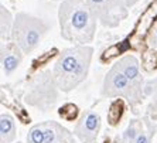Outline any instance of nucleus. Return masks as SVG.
<instances>
[{"label":"nucleus","instance_id":"obj_4","mask_svg":"<svg viewBox=\"0 0 157 143\" xmlns=\"http://www.w3.org/2000/svg\"><path fill=\"white\" fill-rule=\"evenodd\" d=\"M58 85L54 79L52 72H40L29 82V88L24 95L30 106L40 110H48L58 101Z\"/></svg>","mask_w":157,"mask_h":143},{"label":"nucleus","instance_id":"obj_8","mask_svg":"<svg viewBox=\"0 0 157 143\" xmlns=\"http://www.w3.org/2000/svg\"><path fill=\"white\" fill-rule=\"evenodd\" d=\"M23 54L21 48L16 44L14 41L11 43H6L2 44V50H0V63H2V72L4 75H11L17 70L20 64L23 61Z\"/></svg>","mask_w":157,"mask_h":143},{"label":"nucleus","instance_id":"obj_5","mask_svg":"<svg viewBox=\"0 0 157 143\" xmlns=\"http://www.w3.org/2000/svg\"><path fill=\"white\" fill-rule=\"evenodd\" d=\"M102 96L105 98H126L129 101L133 110L136 112L137 103H140L142 98L144 96V89L137 88L132 84L129 78L122 72V70L115 64L106 74L102 85Z\"/></svg>","mask_w":157,"mask_h":143},{"label":"nucleus","instance_id":"obj_11","mask_svg":"<svg viewBox=\"0 0 157 143\" xmlns=\"http://www.w3.org/2000/svg\"><path fill=\"white\" fill-rule=\"evenodd\" d=\"M45 130V140L44 143H74V136L65 128L54 121L43 122Z\"/></svg>","mask_w":157,"mask_h":143},{"label":"nucleus","instance_id":"obj_1","mask_svg":"<svg viewBox=\"0 0 157 143\" xmlns=\"http://www.w3.org/2000/svg\"><path fill=\"white\" fill-rule=\"evenodd\" d=\"M61 36L75 44H88L94 40L96 31L95 14L86 0H62L58 9Z\"/></svg>","mask_w":157,"mask_h":143},{"label":"nucleus","instance_id":"obj_10","mask_svg":"<svg viewBox=\"0 0 157 143\" xmlns=\"http://www.w3.org/2000/svg\"><path fill=\"white\" fill-rule=\"evenodd\" d=\"M116 65L121 68L122 72L129 78V81H130L135 87L144 89L142 75H140L139 61L136 60V57H133V55H124V57H122V58L119 60V63H117Z\"/></svg>","mask_w":157,"mask_h":143},{"label":"nucleus","instance_id":"obj_3","mask_svg":"<svg viewBox=\"0 0 157 143\" xmlns=\"http://www.w3.org/2000/svg\"><path fill=\"white\" fill-rule=\"evenodd\" d=\"M48 29L50 24L41 18L26 13H18L14 17L11 41H14L24 54H30L38 47Z\"/></svg>","mask_w":157,"mask_h":143},{"label":"nucleus","instance_id":"obj_13","mask_svg":"<svg viewBox=\"0 0 157 143\" xmlns=\"http://www.w3.org/2000/svg\"><path fill=\"white\" fill-rule=\"evenodd\" d=\"M142 130H143V122L139 121V119H133V121H130L128 128L124 129V132L117 137L115 143H136Z\"/></svg>","mask_w":157,"mask_h":143},{"label":"nucleus","instance_id":"obj_19","mask_svg":"<svg viewBox=\"0 0 157 143\" xmlns=\"http://www.w3.org/2000/svg\"><path fill=\"white\" fill-rule=\"evenodd\" d=\"M122 2H123V3L126 4L128 7H132V6H135V4L137 3L139 0H122Z\"/></svg>","mask_w":157,"mask_h":143},{"label":"nucleus","instance_id":"obj_16","mask_svg":"<svg viewBox=\"0 0 157 143\" xmlns=\"http://www.w3.org/2000/svg\"><path fill=\"white\" fill-rule=\"evenodd\" d=\"M45 140V130H44V123L33 126L27 135V143H44Z\"/></svg>","mask_w":157,"mask_h":143},{"label":"nucleus","instance_id":"obj_7","mask_svg":"<svg viewBox=\"0 0 157 143\" xmlns=\"http://www.w3.org/2000/svg\"><path fill=\"white\" fill-rule=\"evenodd\" d=\"M99 129H101V116L94 110L85 112L81 119L77 122L74 135L81 143H94L98 137Z\"/></svg>","mask_w":157,"mask_h":143},{"label":"nucleus","instance_id":"obj_6","mask_svg":"<svg viewBox=\"0 0 157 143\" xmlns=\"http://www.w3.org/2000/svg\"><path fill=\"white\" fill-rule=\"evenodd\" d=\"M95 17L106 27H117L128 16V6L122 0H86Z\"/></svg>","mask_w":157,"mask_h":143},{"label":"nucleus","instance_id":"obj_14","mask_svg":"<svg viewBox=\"0 0 157 143\" xmlns=\"http://www.w3.org/2000/svg\"><path fill=\"white\" fill-rule=\"evenodd\" d=\"M13 26H14V18L10 11L2 4L0 6V37H2V41L11 38Z\"/></svg>","mask_w":157,"mask_h":143},{"label":"nucleus","instance_id":"obj_12","mask_svg":"<svg viewBox=\"0 0 157 143\" xmlns=\"http://www.w3.org/2000/svg\"><path fill=\"white\" fill-rule=\"evenodd\" d=\"M16 123L9 114L0 115V143H13L16 139Z\"/></svg>","mask_w":157,"mask_h":143},{"label":"nucleus","instance_id":"obj_9","mask_svg":"<svg viewBox=\"0 0 157 143\" xmlns=\"http://www.w3.org/2000/svg\"><path fill=\"white\" fill-rule=\"evenodd\" d=\"M144 95L151 96V102L147 106L143 121H144L147 130L151 135H154V133H157V81L150 82L147 87H144Z\"/></svg>","mask_w":157,"mask_h":143},{"label":"nucleus","instance_id":"obj_17","mask_svg":"<svg viewBox=\"0 0 157 143\" xmlns=\"http://www.w3.org/2000/svg\"><path fill=\"white\" fill-rule=\"evenodd\" d=\"M78 115V108L74 103H67L59 109V116L65 121H74Z\"/></svg>","mask_w":157,"mask_h":143},{"label":"nucleus","instance_id":"obj_15","mask_svg":"<svg viewBox=\"0 0 157 143\" xmlns=\"http://www.w3.org/2000/svg\"><path fill=\"white\" fill-rule=\"evenodd\" d=\"M122 114H123V102L121 99H116L108 110V121H109L110 125H116L117 122L121 121Z\"/></svg>","mask_w":157,"mask_h":143},{"label":"nucleus","instance_id":"obj_18","mask_svg":"<svg viewBox=\"0 0 157 143\" xmlns=\"http://www.w3.org/2000/svg\"><path fill=\"white\" fill-rule=\"evenodd\" d=\"M142 67L146 71L156 70V67H157V57H156V54H154V51H147L146 54L143 55Z\"/></svg>","mask_w":157,"mask_h":143},{"label":"nucleus","instance_id":"obj_2","mask_svg":"<svg viewBox=\"0 0 157 143\" xmlns=\"http://www.w3.org/2000/svg\"><path fill=\"white\" fill-rule=\"evenodd\" d=\"M92 54V47L85 44L62 50L52 68V75L59 91L70 92L84 82L89 72Z\"/></svg>","mask_w":157,"mask_h":143}]
</instances>
